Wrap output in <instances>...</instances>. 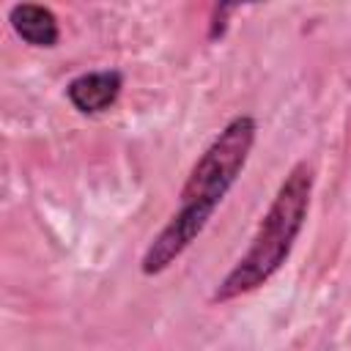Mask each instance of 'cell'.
Returning a JSON list of instances; mask_svg holds the SVG:
<instances>
[{
	"mask_svg": "<svg viewBox=\"0 0 351 351\" xmlns=\"http://www.w3.org/2000/svg\"><path fill=\"white\" fill-rule=\"evenodd\" d=\"M123 90V74L118 69L82 71L66 85V99L80 115H101L115 107Z\"/></svg>",
	"mask_w": 351,
	"mask_h": 351,
	"instance_id": "cell-3",
	"label": "cell"
},
{
	"mask_svg": "<svg viewBox=\"0 0 351 351\" xmlns=\"http://www.w3.org/2000/svg\"><path fill=\"white\" fill-rule=\"evenodd\" d=\"M8 22L14 33L36 49H52L60 41V25L52 8L41 3H16L8 11Z\"/></svg>",
	"mask_w": 351,
	"mask_h": 351,
	"instance_id": "cell-4",
	"label": "cell"
},
{
	"mask_svg": "<svg viewBox=\"0 0 351 351\" xmlns=\"http://www.w3.org/2000/svg\"><path fill=\"white\" fill-rule=\"evenodd\" d=\"M313 184L315 173L307 159L296 162L282 184L277 186L266 214L261 217L250 247L244 255L230 266V271L214 285L208 302L225 304L244 293H252L255 288L266 285L291 258V250L307 222L310 200H313Z\"/></svg>",
	"mask_w": 351,
	"mask_h": 351,
	"instance_id": "cell-2",
	"label": "cell"
},
{
	"mask_svg": "<svg viewBox=\"0 0 351 351\" xmlns=\"http://www.w3.org/2000/svg\"><path fill=\"white\" fill-rule=\"evenodd\" d=\"M255 140L258 121L247 112L233 115L214 134V140L197 156L178 192V208L165 222V228L151 239L140 258V271L145 277L167 271L197 241V236L211 222L214 211L222 206V200L244 173Z\"/></svg>",
	"mask_w": 351,
	"mask_h": 351,
	"instance_id": "cell-1",
	"label": "cell"
}]
</instances>
